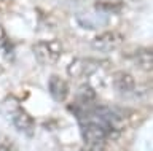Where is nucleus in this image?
<instances>
[{"mask_svg":"<svg viewBox=\"0 0 153 151\" xmlns=\"http://www.w3.org/2000/svg\"><path fill=\"white\" fill-rule=\"evenodd\" d=\"M33 53L40 62H56L61 56V46L56 41H43L33 46Z\"/></svg>","mask_w":153,"mask_h":151,"instance_id":"nucleus-3","label":"nucleus"},{"mask_svg":"<svg viewBox=\"0 0 153 151\" xmlns=\"http://www.w3.org/2000/svg\"><path fill=\"white\" fill-rule=\"evenodd\" d=\"M121 43V37L120 34H115V32H107V34L99 35L97 38L94 40V46L97 49H113Z\"/></svg>","mask_w":153,"mask_h":151,"instance_id":"nucleus-5","label":"nucleus"},{"mask_svg":"<svg viewBox=\"0 0 153 151\" xmlns=\"http://www.w3.org/2000/svg\"><path fill=\"white\" fill-rule=\"evenodd\" d=\"M115 84L120 91H131L134 88V80L131 78V75L120 72L118 75H115Z\"/></svg>","mask_w":153,"mask_h":151,"instance_id":"nucleus-6","label":"nucleus"},{"mask_svg":"<svg viewBox=\"0 0 153 151\" xmlns=\"http://www.w3.org/2000/svg\"><path fill=\"white\" fill-rule=\"evenodd\" d=\"M81 134L85 137V145L104 146L107 137L115 135L117 130H113L108 124L97 119V121H83L81 122Z\"/></svg>","mask_w":153,"mask_h":151,"instance_id":"nucleus-2","label":"nucleus"},{"mask_svg":"<svg viewBox=\"0 0 153 151\" xmlns=\"http://www.w3.org/2000/svg\"><path fill=\"white\" fill-rule=\"evenodd\" d=\"M81 151H105L104 146H96V145H85V148Z\"/></svg>","mask_w":153,"mask_h":151,"instance_id":"nucleus-8","label":"nucleus"},{"mask_svg":"<svg viewBox=\"0 0 153 151\" xmlns=\"http://www.w3.org/2000/svg\"><path fill=\"white\" fill-rule=\"evenodd\" d=\"M3 110L7 113L8 119L11 121V124L14 126V129L19 130L21 134L26 137H32L33 130H35V121L29 113L18 105V102L14 100H7V103L3 105Z\"/></svg>","mask_w":153,"mask_h":151,"instance_id":"nucleus-1","label":"nucleus"},{"mask_svg":"<svg viewBox=\"0 0 153 151\" xmlns=\"http://www.w3.org/2000/svg\"><path fill=\"white\" fill-rule=\"evenodd\" d=\"M0 151H18V148L8 137L3 135L2 138H0Z\"/></svg>","mask_w":153,"mask_h":151,"instance_id":"nucleus-7","label":"nucleus"},{"mask_svg":"<svg viewBox=\"0 0 153 151\" xmlns=\"http://www.w3.org/2000/svg\"><path fill=\"white\" fill-rule=\"evenodd\" d=\"M50 92L57 102H62L69 96V86H67V83L62 78L51 77L50 78Z\"/></svg>","mask_w":153,"mask_h":151,"instance_id":"nucleus-4","label":"nucleus"}]
</instances>
